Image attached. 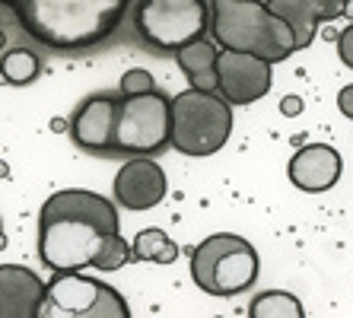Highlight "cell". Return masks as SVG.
I'll return each instance as SVG.
<instances>
[{
    "instance_id": "cell-7",
    "label": "cell",
    "mask_w": 353,
    "mask_h": 318,
    "mask_svg": "<svg viewBox=\"0 0 353 318\" xmlns=\"http://www.w3.org/2000/svg\"><path fill=\"white\" fill-rule=\"evenodd\" d=\"M137 32L157 51H179L210 32V0H140Z\"/></svg>"
},
{
    "instance_id": "cell-13",
    "label": "cell",
    "mask_w": 353,
    "mask_h": 318,
    "mask_svg": "<svg viewBox=\"0 0 353 318\" xmlns=\"http://www.w3.org/2000/svg\"><path fill=\"white\" fill-rule=\"evenodd\" d=\"M48 284L23 268V264H0V318H39Z\"/></svg>"
},
{
    "instance_id": "cell-5",
    "label": "cell",
    "mask_w": 353,
    "mask_h": 318,
    "mask_svg": "<svg viewBox=\"0 0 353 318\" xmlns=\"http://www.w3.org/2000/svg\"><path fill=\"white\" fill-rule=\"evenodd\" d=\"M258 252L236 232H214L191 252V280L210 296H236L258 280Z\"/></svg>"
},
{
    "instance_id": "cell-19",
    "label": "cell",
    "mask_w": 353,
    "mask_h": 318,
    "mask_svg": "<svg viewBox=\"0 0 353 318\" xmlns=\"http://www.w3.org/2000/svg\"><path fill=\"white\" fill-rule=\"evenodd\" d=\"M118 86H121V96H137V92L157 90V80H153V74L143 70V67H131V70H124Z\"/></svg>"
},
{
    "instance_id": "cell-1",
    "label": "cell",
    "mask_w": 353,
    "mask_h": 318,
    "mask_svg": "<svg viewBox=\"0 0 353 318\" xmlns=\"http://www.w3.org/2000/svg\"><path fill=\"white\" fill-rule=\"evenodd\" d=\"M39 258L61 270H121L134 261V245L124 242L118 210L108 197L86 188H64L39 210Z\"/></svg>"
},
{
    "instance_id": "cell-11",
    "label": "cell",
    "mask_w": 353,
    "mask_h": 318,
    "mask_svg": "<svg viewBox=\"0 0 353 318\" xmlns=\"http://www.w3.org/2000/svg\"><path fill=\"white\" fill-rule=\"evenodd\" d=\"M121 96H92L70 118V140L86 153H118L115 124Z\"/></svg>"
},
{
    "instance_id": "cell-12",
    "label": "cell",
    "mask_w": 353,
    "mask_h": 318,
    "mask_svg": "<svg viewBox=\"0 0 353 318\" xmlns=\"http://www.w3.org/2000/svg\"><path fill=\"white\" fill-rule=\"evenodd\" d=\"M341 169H344V159L331 143H305L303 150H296L287 166L290 181L305 195L331 191L341 179Z\"/></svg>"
},
{
    "instance_id": "cell-6",
    "label": "cell",
    "mask_w": 353,
    "mask_h": 318,
    "mask_svg": "<svg viewBox=\"0 0 353 318\" xmlns=\"http://www.w3.org/2000/svg\"><path fill=\"white\" fill-rule=\"evenodd\" d=\"M39 318H131V309L112 284L61 270L45 290Z\"/></svg>"
},
{
    "instance_id": "cell-14",
    "label": "cell",
    "mask_w": 353,
    "mask_h": 318,
    "mask_svg": "<svg viewBox=\"0 0 353 318\" xmlns=\"http://www.w3.org/2000/svg\"><path fill=\"white\" fill-rule=\"evenodd\" d=\"M216 45L207 35L188 41L175 51V61H179L181 74L188 77V83L194 90H216Z\"/></svg>"
},
{
    "instance_id": "cell-24",
    "label": "cell",
    "mask_w": 353,
    "mask_h": 318,
    "mask_svg": "<svg viewBox=\"0 0 353 318\" xmlns=\"http://www.w3.org/2000/svg\"><path fill=\"white\" fill-rule=\"evenodd\" d=\"M344 17H350V19H353V0L347 3V13H344Z\"/></svg>"
},
{
    "instance_id": "cell-3",
    "label": "cell",
    "mask_w": 353,
    "mask_h": 318,
    "mask_svg": "<svg viewBox=\"0 0 353 318\" xmlns=\"http://www.w3.org/2000/svg\"><path fill=\"white\" fill-rule=\"evenodd\" d=\"M210 35L220 48L245 51L280 64L293 57L296 35L268 0H210Z\"/></svg>"
},
{
    "instance_id": "cell-9",
    "label": "cell",
    "mask_w": 353,
    "mask_h": 318,
    "mask_svg": "<svg viewBox=\"0 0 353 318\" xmlns=\"http://www.w3.org/2000/svg\"><path fill=\"white\" fill-rule=\"evenodd\" d=\"M274 86V64L245 51L220 48L216 54V92L230 106H252Z\"/></svg>"
},
{
    "instance_id": "cell-21",
    "label": "cell",
    "mask_w": 353,
    "mask_h": 318,
    "mask_svg": "<svg viewBox=\"0 0 353 318\" xmlns=\"http://www.w3.org/2000/svg\"><path fill=\"white\" fill-rule=\"evenodd\" d=\"M337 57L344 61V67H350L353 70V19H350L347 29L337 32Z\"/></svg>"
},
{
    "instance_id": "cell-16",
    "label": "cell",
    "mask_w": 353,
    "mask_h": 318,
    "mask_svg": "<svg viewBox=\"0 0 353 318\" xmlns=\"http://www.w3.org/2000/svg\"><path fill=\"white\" fill-rule=\"evenodd\" d=\"M179 258V245L165 236L159 226L140 229L134 239V261H147V264H172Z\"/></svg>"
},
{
    "instance_id": "cell-17",
    "label": "cell",
    "mask_w": 353,
    "mask_h": 318,
    "mask_svg": "<svg viewBox=\"0 0 353 318\" xmlns=\"http://www.w3.org/2000/svg\"><path fill=\"white\" fill-rule=\"evenodd\" d=\"M248 315H252V318H303L305 309H303V302L296 299L293 293H283V290H268V293H261V296H255V299H252Z\"/></svg>"
},
{
    "instance_id": "cell-25",
    "label": "cell",
    "mask_w": 353,
    "mask_h": 318,
    "mask_svg": "<svg viewBox=\"0 0 353 318\" xmlns=\"http://www.w3.org/2000/svg\"><path fill=\"white\" fill-rule=\"evenodd\" d=\"M3 45H7V35H3V29H0V48H3Z\"/></svg>"
},
{
    "instance_id": "cell-22",
    "label": "cell",
    "mask_w": 353,
    "mask_h": 318,
    "mask_svg": "<svg viewBox=\"0 0 353 318\" xmlns=\"http://www.w3.org/2000/svg\"><path fill=\"white\" fill-rule=\"evenodd\" d=\"M337 108H341V115H344V118H350V121H353V83L337 92Z\"/></svg>"
},
{
    "instance_id": "cell-2",
    "label": "cell",
    "mask_w": 353,
    "mask_h": 318,
    "mask_svg": "<svg viewBox=\"0 0 353 318\" xmlns=\"http://www.w3.org/2000/svg\"><path fill=\"white\" fill-rule=\"evenodd\" d=\"M13 7L23 29L54 51H83L121 26L131 0H0Z\"/></svg>"
},
{
    "instance_id": "cell-4",
    "label": "cell",
    "mask_w": 353,
    "mask_h": 318,
    "mask_svg": "<svg viewBox=\"0 0 353 318\" xmlns=\"http://www.w3.org/2000/svg\"><path fill=\"white\" fill-rule=\"evenodd\" d=\"M232 134V106L216 90H185L169 106V147L204 159L226 147Z\"/></svg>"
},
{
    "instance_id": "cell-8",
    "label": "cell",
    "mask_w": 353,
    "mask_h": 318,
    "mask_svg": "<svg viewBox=\"0 0 353 318\" xmlns=\"http://www.w3.org/2000/svg\"><path fill=\"white\" fill-rule=\"evenodd\" d=\"M169 106H172V99L163 90L121 96L115 124L118 153L153 156L163 147H169Z\"/></svg>"
},
{
    "instance_id": "cell-20",
    "label": "cell",
    "mask_w": 353,
    "mask_h": 318,
    "mask_svg": "<svg viewBox=\"0 0 353 318\" xmlns=\"http://www.w3.org/2000/svg\"><path fill=\"white\" fill-rule=\"evenodd\" d=\"M309 3H312L319 23H331V19L344 17V13H347V3H350V0H309Z\"/></svg>"
},
{
    "instance_id": "cell-18",
    "label": "cell",
    "mask_w": 353,
    "mask_h": 318,
    "mask_svg": "<svg viewBox=\"0 0 353 318\" xmlns=\"http://www.w3.org/2000/svg\"><path fill=\"white\" fill-rule=\"evenodd\" d=\"M41 74V61L29 48H13L0 57V77L10 86H29Z\"/></svg>"
},
{
    "instance_id": "cell-15",
    "label": "cell",
    "mask_w": 353,
    "mask_h": 318,
    "mask_svg": "<svg viewBox=\"0 0 353 318\" xmlns=\"http://www.w3.org/2000/svg\"><path fill=\"white\" fill-rule=\"evenodd\" d=\"M268 7L277 13V17L287 19V26L296 35V48L303 51L315 41V32H319V17L309 0H268Z\"/></svg>"
},
{
    "instance_id": "cell-23",
    "label": "cell",
    "mask_w": 353,
    "mask_h": 318,
    "mask_svg": "<svg viewBox=\"0 0 353 318\" xmlns=\"http://www.w3.org/2000/svg\"><path fill=\"white\" fill-rule=\"evenodd\" d=\"M280 108H283V115H299V108H303V99H299V96H287Z\"/></svg>"
},
{
    "instance_id": "cell-10",
    "label": "cell",
    "mask_w": 353,
    "mask_h": 318,
    "mask_svg": "<svg viewBox=\"0 0 353 318\" xmlns=\"http://www.w3.org/2000/svg\"><path fill=\"white\" fill-rule=\"evenodd\" d=\"M115 201L131 213H143L169 195V179H165L163 166L150 156H134L118 169L115 175Z\"/></svg>"
},
{
    "instance_id": "cell-26",
    "label": "cell",
    "mask_w": 353,
    "mask_h": 318,
    "mask_svg": "<svg viewBox=\"0 0 353 318\" xmlns=\"http://www.w3.org/2000/svg\"><path fill=\"white\" fill-rule=\"evenodd\" d=\"M0 248H3V223H0Z\"/></svg>"
}]
</instances>
